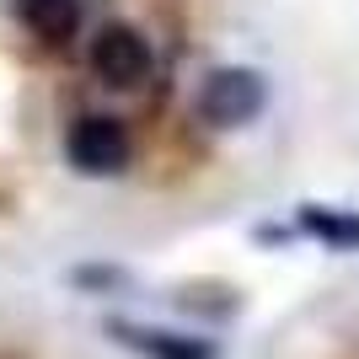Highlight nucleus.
<instances>
[{"label":"nucleus","instance_id":"1","mask_svg":"<svg viewBox=\"0 0 359 359\" xmlns=\"http://www.w3.org/2000/svg\"><path fill=\"white\" fill-rule=\"evenodd\" d=\"M269 102V86H263V75L247 70V65H220V70L204 75V86H198V102L194 113L210 129H241V123H252Z\"/></svg>","mask_w":359,"mask_h":359},{"label":"nucleus","instance_id":"2","mask_svg":"<svg viewBox=\"0 0 359 359\" xmlns=\"http://www.w3.org/2000/svg\"><path fill=\"white\" fill-rule=\"evenodd\" d=\"M65 156H70L75 172H86V177H113L129 166V135H123L118 118H107V113H86V118L70 123V135H65Z\"/></svg>","mask_w":359,"mask_h":359},{"label":"nucleus","instance_id":"3","mask_svg":"<svg viewBox=\"0 0 359 359\" xmlns=\"http://www.w3.org/2000/svg\"><path fill=\"white\" fill-rule=\"evenodd\" d=\"M91 70H97V81H107V86H145L150 75V43L140 38L135 27H123V22H113V27H102L97 38H91Z\"/></svg>","mask_w":359,"mask_h":359},{"label":"nucleus","instance_id":"4","mask_svg":"<svg viewBox=\"0 0 359 359\" xmlns=\"http://www.w3.org/2000/svg\"><path fill=\"white\" fill-rule=\"evenodd\" d=\"M107 332L129 344L145 359H215L210 338H188V332H166V327H140V322H107Z\"/></svg>","mask_w":359,"mask_h":359},{"label":"nucleus","instance_id":"5","mask_svg":"<svg viewBox=\"0 0 359 359\" xmlns=\"http://www.w3.org/2000/svg\"><path fill=\"white\" fill-rule=\"evenodd\" d=\"M295 225L311 241H322L327 252H359V210H338V204H300Z\"/></svg>","mask_w":359,"mask_h":359},{"label":"nucleus","instance_id":"6","mask_svg":"<svg viewBox=\"0 0 359 359\" xmlns=\"http://www.w3.org/2000/svg\"><path fill=\"white\" fill-rule=\"evenodd\" d=\"M16 16L38 43H65L81 27V0H16Z\"/></svg>","mask_w":359,"mask_h":359}]
</instances>
